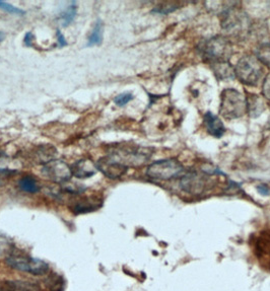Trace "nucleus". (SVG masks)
Segmentation results:
<instances>
[{
    "mask_svg": "<svg viewBox=\"0 0 270 291\" xmlns=\"http://www.w3.org/2000/svg\"><path fill=\"white\" fill-rule=\"evenodd\" d=\"M152 148L139 146V145L114 144L109 146L106 156L129 169V167L145 165L152 155Z\"/></svg>",
    "mask_w": 270,
    "mask_h": 291,
    "instance_id": "1",
    "label": "nucleus"
},
{
    "mask_svg": "<svg viewBox=\"0 0 270 291\" xmlns=\"http://www.w3.org/2000/svg\"><path fill=\"white\" fill-rule=\"evenodd\" d=\"M199 51L206 63L211 66L230 62L233 48L230 41L224 37H214L205 40L199 47Z\"/></svg>",
    "mask_w": 270,
    "mask_h": 291,
    "instance_id": "2",
    "label": "nucleus"
},
{
    "mask_svg": "<svg viewBox=\"0 0 270 291\" xmlns=\"http://www.w3.org/2000/svg\"><path fill=\"white\" fill-rule=\"evenodd\" d=\"M247 113L246 96L235 88H226L220 94L219 114L228 120L243 117Z\"/></svg>",
    "mask_w": 270,
    "mask_h": 291,
    "instance_id": "3",
    "label": "nucleus"
},
{
    "mask_svg": "<svg viewBox=\"0 0 270 291\" xmlns=\"http://www.w3.org/2000/svg\"><path fill=\"white\" fill-rule=\"evenodd\" d=\"M235 75L248 87H256L261 80L264 69L255 56H243L234 68Z\"/></svg>",
    "mask_w": 270,
    "mask_h": 291,
    "instance_id": "4",
    "label": "nucleus"
},
{
    "mask_svg": "<svg viewBox=\"0 0 270 291\" xmlns=\"http://www.w3.org/2000/svg\"><path fill=\"white\" fill-rule=\"evenodd\" d=\"M184 172L183 166L177 159L168 158L157 160L149 166L147 175L152 180L169 181L179 176Z\"/></svg>",
    "mask_w": 270,
    "mask_h": 291,
    "instance_id": "5",
    "label": "nucleus"
},
{
    "mask_svg": "<svg viewBox=\"0 0 270 291\" xmlns=\"http://www.w3.org/2000/svg\"><path fill=\"white\" fill-rule=\"evenodd\" d=\"M6 263L13 269L33 275H43L48 272L49 266L42 260L23 255H11L6 259Z\"/></svg>",
    "mask_w": 270,
    "mask_h": 291,
    "instance_id": "6",
    "label": "nucleus"
},
{
    "mask_svg": "<svg viewBox=\"0 0 270 291\" xmlns=\"http://www.w3.org/2000/svg\"><path fill=\"white\" fill-rule=\"evenodd\" d=\"M41 173L45 179L60 185L70 181L73 176L70 166L61 159H54L42 166Z\"/></svg>",
    "mask_w": 270,
    "mask_h": 291,
    "instance_id": "7",
    "label": "nucleus"
},
{
    "mask_svg": "<svg viewBox=\"0 0 270 291\" xmlns=\"http://www.w3.org/2000/svg\"><path fill=\"white\" fill-rule=\"evenodd\" d=\"M222 14L221 26L229 33L238 34L242 33L243 29H247L248 20L247 17L241 11H238L235 7L228 8Z\"/></svg>",
    "mask_w": 270,
    "mask_h": 291,
    "instance_id": "8",
    "label": "nucleus"
},
{
    "mask_svg": "<svg viewBox=\"0 0 270 291\" xmlns=\"http://www.w3.org/2000/svg\"><path fill=\"white\" fill-rule=\"evenodd\" d=\"M208 185V177L195 172L184 175L180 181L181 189L186 193L192 194V195H200L206 190Z\"/></svg>",
    "mask_w": 270,
    "mask_h": 291,
    "instance_id": "9",
    "label": "nucleus"
},
{
    "mask_svg": "<svg viewBox=\"0 0 270 291\" xmlns=\"http://www.w3.org/2000/svg\"><path fill=\"white\" fill-rule=\"evenodd\" d=\"M96 165L98 171L102 172L106 176L109 177V179L112 180L120 179V177H122L127 173V171H128V168L127 167L117 163V161L110 159L107 156L100 158Z\"/></svg>",
    "mask_w": 270,
    "mask_h": 291,
    "instance_id": "10",
    "label": "nucleus"
},
{
    "mask_svg": "<svg viewBox=\"0 0 270 291\" xmlns=\"http://www.w3.org/2000/svg\"><path fill=\"white\" fill-rule=\"evenodd\" d=\"M70 168L72 175L77 177V179H88V177L96 175L98 172L97 165L89 158H83L75 161Z\"/></svg>",
    "mask_w": 270,
    "mask_h": 291,
    "instance_id": "11",
    "label": "nucleus"
},
{
    "mask_svg": "<svg viewBox=\"0 0 270 291\" xmlns=\"http://www.w3.org/2000/svg\"><path fill=\"white\" fill-rule=\"evenodd\" d=\"M31 159L37 165H46L50 163L51 160L56 159L57 149L51 144H43L37 146L30 153Z\"/></svg>",
    "mask_w": 270,
    "mask_h": 291,
    "instance_id": "12",
    "label": "nucleus"
},
{
    "mask_svg": "<svg viewBox=\"0 0 270 291\" xmlns=\"http://www.w3.org/2000/svg\"><path fill=\"white\" fill-rule=\"evenodd\" d=\"M102 200L97 197H84L81 200L75 201L70 207L74 214H85L96 211L102 206Z\"/></svg>",
    "mask_w": 270,
    "mask_h": 291,
    "instance_id": "13",
    "label": "nucleus"
},
{
    "mask_svg": "<svg viewBox=\"0 0 270 291\" xmlns=\"http://www.w3.org/2000/svg\"><path fill=\"white\" fill-rule=\"evenodd\" d=\"M204 125L208 132L215 138H220L226 132V127L224 123L221 122V120L217 116L213 115L211 112L205 113Z\"/></svg>",
    "mask_w": 270,
    "mask_h": 291,
    "instance_id": "14",
    "label": "nucleus"
},
{
    "mask_svg": "<svg viewBox=\"0 0 270 291\" xmlns=\"http://www.w3.org/2000/svg\"><path fill=\"white\" fill-rule=\"evenodd\" d=\"M247 102V113L252 118H257L261 115V113L264 111L265 106L261 98H259L256 94H249L246 96Z\"/></svg>",
    "mask_w": 270,
    "mask_h": 291,
    "instance_id": "15",
    "label": "nucleus"
},
{
    "mask_svg": "<svg viewBox=\"0 0 270 291\" xmlns=\"http://www.w3.org/2000/svg\"><path fill=\"white\" fill-rule=\"evenodd\" d=\"M77 13V5L75 1H72L69 3V5L63 10L58 18V22L61 25V27L66 28L68 27L75 19Z\"/></svg>",
    "mask_w": 270,
    "mask_h": 291,
    "instance_id": "16",
    "label": "nucleus"
},
{
    "mask_svg": "<svg viewBox=\"0 0 270 291\" xmlns=\"http://www.w3.org/2000/svg\"><path fill=\"white\" fill-rule=\"evenodd\" d=\"M213 72L217 79L226 80V79H234L235 78V70L234 67L231 65L230 62L220 63L212 66Z\"/></svg>",
    "mask_w": 270,
    "mask_h": 291,
    "instance_id": "17",
    "label": "nucleus"
},
{
    "mask_svg": "<svg viewBox=\"0 0 270 291\" xmlns=\"http://www.w3.org/2000/svg\"><path fill=\"white\" fill-rule=\"evenodd\" d=\"M103 29H104V24L102 21H97L94 24L91 33L88 39V47L92 46H99L103 42Z\"/></svg>",
    "mask_w": 270,
    "mask_h": 291,
    "instance_id": "18",
    "label": "nucleus"
},
{
    "mask_svg": "<svg viewBox=\"0 0 270 291\" xmlns=\"http://www.w3.org/2000/svg\"><path fill=\"white\" fill-rule=\"evenodd\" d=\"M19 186L22 191L30 194H36L40 191V187L36 181L34 176L30 175H26L20 180Z\"/></svg>",
    "mask_w": 270,
    "mask_h": 291,
    "instance_id": "19",
    "label": "nucleus"
},
{
    "mask_svg": "<svg viewBox=\"0 0 270 291\" xmlns=\"http://www.w3.org/2000/svg\"><path fill=\"white\" fill-rule=\"evenodd\" d=\"M256 58L260 63L270 68V42L263 43L256 50Z\"/></svg>",
    "mask_w": 270,
    "mask_h": 291,
    "instance_id": "20",
    "label": "nucleus"
},
{
    "mask_svg": "<svg viewBox=\"0 0 270 291\" xmlns=\"http://www.w3.org/2000/svg\"><path fill=\"white\" fill-rule=\"evenodd\" d=\"M62 189L64 190V192H67L69 194H73V195H81L82 193L86 191V187L82 184H78L75 182H72L71 180L62 184Z\"/></svg>",
    "mask_w": 270,
    "mask_h": 291,
    "instance_id": "21",
    "label": "nucleus"
},
{
    "mask_svg": "<svg viewBox=\"0 0 270 291\" xmlns=\"http://www.w3.org/2000/svg\"><path fill=\"white\" fill-rule=\"evenodd\" d=\"M180 7V5L177 2H166L163 6H157L153 9V12L161 13V14H168L174 10H176Z\"/></svg>",
    "mask_w": 270,
    "mask_h": 291,
    "instance_id": "22",
    "label": "nucleus"
},
{
    "mask_svg": "<svg viewBox=\"0 0 270 291\" xmlns=\"http://www.w3.org/2000/svg\"><path fill=\"white\" fill-rule=\"evenodd\" d=\"M133 99H134V95L131 92H123L116 96L114 99V103L119 107H123L126 104L131 102Z\"/></svg>",
    "mask_w": 270,
    "mask_h": 291,
    "instance_id": "23",
    "label": "nucleus"
},
{
    "mask_svg": "<svg viewBox=\"0 0 270 291\" xmlns=\"http://www.w3.org/2000/svg\"><path fill=\"white\" fill-rule=\"evenodd\" d=\"M0 8H1L2 10L8 12V13H11V14H15V15H24L26 13L25 10L19 8V7H15L5 1H0Z\"/></svg>",
    "mask_w": 270,
    "mask_h": 291,
    "instance_id": "24",
    "label": "nucleus"
},
{
    "mask_svg": "<svg viewBox=\"0 0 270 291\" xmlns=\"http://www.w3.org/2000/svg\"><path fill=\"white\" fill-rule=\"evenodd\" d=\"M262 93L268 101H270V73L265 77L263 82Z\"/></svg>",
    "mask_w": 270,
    "mask_h": 291,
    "instance_id": "25",
    "label": "nucleus"
},
{
    "mask_svg": "<svg viewBox=\"0 0 270 291\" xmlns=\"http://www.w3.org/2000/svg\"><path fill=\"white\" fill-rule=\"evenodd\" d=\"M56 38H57V42H58V46H59V47L62 48V47L67 46V42H66V40H65L64 35H63L59 29L56 31Z\"/></svg>",
    "mask_w": 270,
    "mask_h": 291,
    "instance_id": "26",
    "label": "nucleus"
},
{
    "mask_svg": "<svg viewBox=\"0 0 270 291\" xmlns=\"http://www.w3.org/2000/svg\"><path fill=\"white\" fill-rule=\"evenodd\" d=\"M34 39H35V37H34L33 33H30V31H29V33H27L26 36H25V38H24V43H25V45L27 47H33V45H34Z\"/></svg>",
    "mask_w": 270,
    "mask_h": 291,
    "instance_id": "27",
    "label": "nucleus"
},
{
    "mask_svg": "<svg viewBox=\"0 0 270 291\" xmlns=\"http://www.w3.org/2000/svg\"><path fill=\"white\" fill-rule=\"evenodd\" d=\"M257 191L261 194V195H264V196H268L269 193H270V189L267 185L265 184H262V185H259L257 187Z\"/></svg>",
    "mask_w": 270,
    "mask_h": 291,
    "instance_id": "28",
    "label": "nucleus"
},
{
    "mask_svg": "<svg viewBox=\"0 0 270 291\" xmlns=\"http://www.w3.org/2000/svg\"><path fill=\"white\" fill-rule=\"evenodd\" d=\"M5 38V34L3 33V31H0V42H2Z\"/></svg>",
    "mask_w": 270,
    "mask_h": 291,
    "instance_id": "29",
    "label": "nucleus"
},
{
    "mask_svg": "<svg viewBox=\"0 0 270 291\" xmlns=\"http://www.w3.org/2000/svg\"><path fill=\"white\" fill-rule=\"evenodd\" d=\"M3 157H5V154H4L3 152H1V151H0V159H1V158H3Z\"/></svg>",
    "mask_w": 270,
    "mask_h": 291,
    "instance_id": "30",
    "label": "nucleus"
}]
</instances>
